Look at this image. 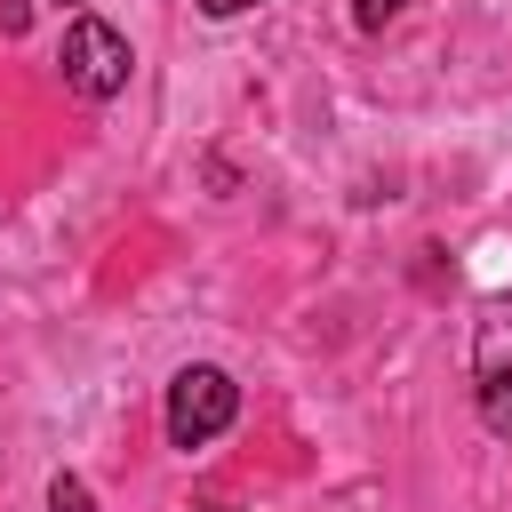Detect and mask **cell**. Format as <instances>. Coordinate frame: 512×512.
<instances>
[{"mask_svg":"<svg viewBox=\"0 0 512 512\" xmlns=\"http://www.w3.org/2000/svg\"><path fill=\"white\" fill-rule=\"evenodd\" d=\"M232 416H240V384L224 376V368H176V384H168V440L192 456V448H208L216 432H232Z\"/></svg>","mask_w":512,"mask_h":512,"instance_id":"1","label":"cell"},{"mask_svg":"<svg viewBox=\"0 0 512 512\" xmlns=\"http://www.w3.org/2000/svg\"><path fill=\"white\" fill-rule=\"evenodd\" d=\"M472 400L480 424L512 440V296H488L472 320Z\"/></svg>","mask_w":512,"mask_h":512,"instance_id":"2","label":"cell"},{"mask_svg":"<svg viewBox=\"0 0 512 512\" xmlns=\"http://www.w3.org/2000/svg\"><path fill=\"white\" fill-rule=\"evenodd\" d=\"M56 64H64V88L72 96H88V104H112L120 88H128V40L104 24V16H80L72 32H64V48H56Z\"/></svg>","mask_w":512,"mask_h":512,"instance_id":"3","label":"cell"},{"mask_svg":"<svg viewBox=\"0 0 512 512\" xmlns=\"http://www.w3.org/2000/svg\"><path fill=\"white\" fill-rule=\"evenodd\" d=\"M48 512H96V488H88L80 472H56V480H48Z\"/></svg>","mask_w":512,"mask_h":512,"instance_id":"4","label":"cell"},{"mask_svg":"<svg viewBox=\"0 0 512 512\" xmlns=\"http://www.w3.org/2000/svg\"><path fill=\"white\" fill-rule=\"evenodd\" d=\"M400 8H408V0H352V24H360V32H384Z\"/></svg>","mask_w":512,"mask_h":512,"instance_id":"5","label":"cell"},{"mask_svg":"<svg viewBox=\"0 0 512 512\" xmlns=\"http://www.w3.org/2000/svg\"><path fill=\"white\" fill-rule=\"evenodd\" d=\"M248 8H264V0H200V16H216V24L224 16H248Z\"/></svg>","mask_w":512,"mask_h":512,"instance_id":"6","label":"cell"},{"mask_svg":"<svg viewBox=\"0 0 512 512\" xmlns=\"http://www.w3.org/2000/svg\"><path fill=\"white\" fill-rule=\"evenodd\" d=\"M0 32H8V40L24 32V0H0Z\"/></svg>","mask_w":512,"mask_h":512,"instance_id":"7","label":"cell"},{"mask_svg":"<svg viewBox=\"0 0 512 512\" xmlns=\"http://www.w3.org/2000/svg\"><path fill=\"white\" fill-rule=\"evenodd\" d=\"M208 512H232V504H208Z\"/></svg>","mask_w":512,"mask_h":512,"instance_id":"8","label":"cell"}]
</instances>
